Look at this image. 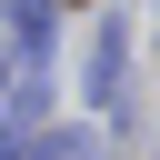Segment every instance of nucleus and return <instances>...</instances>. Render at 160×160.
Wrapping results in <instances>:
<instances>
[{
  "label": "nucleus",
  "instance_id": "1",
  "mask_svg": "<svg viewBox=\"0 0 160 160\" xmlns=\"http://www.w3.org/2000/svg\"><path fill=\"white\" fill-rule=\"evenodd\" d=\"M0 90H10V50H0Z\"/></svg>",
  "mask_w": 160,
  "mask_h": 160
}]
</instances>
